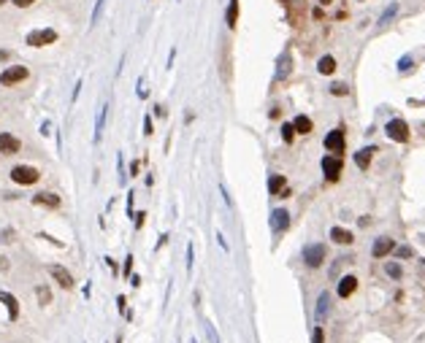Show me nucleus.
Segmentation results:
<instances>
[{
    "instance_id": "f257e3e1",
    "label": "nucleus",
    "mask_w": 425,
    "mask_h": 343,
    "mask_svg": "<svg viewBox=\"0 0 425 343\" xmlns=\"http://www.w3.org/2000/svg\"><path fill=\"white\" fill-rule=\"evenodd\" d=\"M11 179H14V184L30 186V184H35V181L41 179V173L35 168H30V165H17V168L11 170Z\"/></svg>"
},
{
    "instance_id": "f03ea898",
    "label": "nucleus",
    "mask_w": 425,
    "mask_h": 343,
    "mask_svg": "<svg viewBox=\"0 0 425 343\" xmlns=\"http://www.w3.org/2000/svg\"><path fill=\"white\" fill-rule=\"evenodd\" d=\"M385 132H387L390 141H398V143L409 141V125L403 119H390V122H387V127H385Z\"/></svg>"
},
{
    "instance_id": "7ed1b4c3",
    "label": "nucleus",
    "mask_w": 425,
    "mask_h": 343,
    "mask_svg": "<svg viewBox=\"0 0 425 343\" xmlns=\"http://www.w3.org/2000/svg\"><path fill=\"white\" fill-rule=\"evenodd\" d=\"M304 262L309 267H320L325 262V243H309L304 249Z\"/></svg>"
},
{
    "instance_id": "20e7f679",
    "label": "nucleus",
    "mask_w": 425,
    "mask_h": 343,
    "mask_svg": "<svg viewBox=\"0 0 425 343\" xmlns=\"http://www.w3.org/2000/svg\"><path fill=\"white\" fill-rule=\"evenodd\" d=\"M25 79H28V68L25 65H11V68H6V71L0 73V84H3V87L19 84V81H25Z\"/></svg>"
},
{
    "instance_id": "39448f33",
    "label": "nucleus",
    "mask_w": 425,
    "mask_h": 343,
    "mask_svg": "<svg viewBox=\"0 0 425 343\" xmlns=\"http://www.w3.org/2000/svg\"><path fill=\"white\" fill-rule=\"evenodd\" d=\"M322 173H325L328 181H336L341 176V157L333 154V157H322Z\"/></svg>"
},
{
    "instance_id": "423d86ee",
    "label": "nucleus",
    "mask_w": 425,
    "mask_h": 343,
    "mask_svg": "<svg viewBox=\"0 0 425 343\" xmlns=\"http://www.w3.org/2000/svg\"><path fill=\"white\" fill-rule=\"evenodd\" d=\"M57 41L55 30H35V33L28 35V46H49Z\"/></svg>"
},
{
    "instance_id": "0eeeda50",
    "label": "nucleus",
    "mask_w": 425,
    "mask_h": 343,
    "mask_svg": "<svg viewBox=\"0 0 425 343\" xmlns=\"http://www.w3.org/2000/svg\"><path fill=\"white\" fill-rule=\"evenodd\" d=\"M325 149L333 154H341L344 152V132L341 130H331L325 135Z\"/></svg>"
},
{
    "instance_id": "6e6552de",
    "label": "nucleus",
    "mask_w": 425,
    "mask_h": 343,
    "mask_svg": "<svg viewBox=\"0 0 425 343\" xmlns=\"http://www.w3.org/2000/svg\"><path fill=\"white\" fill-rule=\"evenodd\" d=\"M49 273H52V278H55L57 284H60L62 289H71L73 287V276L65 270L62 265H49Z\"/></svg>"
},
{
    "instance_id": "1a4fd4ad",
    "label": "nucleus",
    "mask_w": 425,
    "mask_h": 343,
    "mask_svg": "<svg viewBox=\"0 0 425 343\" xmlns=\"http://www.w3.org/2000/svg\"><path fill=\"white\" fill-rule=\"evenodd\" d=\"M393 249H395V240L393 238H376L374 246H371V254H374L376 260H382V257H387Z\"/></svg>"
},
{
    "instance_id": "9d476101",
    "label": "nucleus",
    "mask_w": 425,
    "mask_h": 343,
    "mask_svg": "<svg viewBox=\"0 0 425 343\" xmlns=\"http://www.w3.org/2000/svg\"><path fill=\"white\" fill-rule=\"evenodd\" d=\"M271 227L276 230V233H282V230L290 227V213L284 211V208H276V211L271 213Z\"/></svg>"
},
{
    "instance_id": "9b49d317",
    "label": "nucleus",
    "mask_w": 425,
    "mask_h": 343,
    "mask_svg": "<svg viewBox=\"0 0 425 343\" xmlns=\"http://www.w3.org/2000/svg\"><path fill=\"white\" fill-rule=\"evenodd\" d=\"M0 152L3 154H17L19 152V141L8 132H0Z\"/></svg>"
},
{
    "instance_id": "f8f14e48",
    "label": "nucleus",
    "mask_w": 425,
    "mask_h": 343,
    "mask_svg": "<svg viewBox=\"0 0 425 343\" xmlns=\"http://www.w3.org/2000/svg\"><path fill=\"white\" fill-rule=\"evenodd\" d=\"M355 289H358V278H355V276H344L341 281H338V297H349Z\"/></svg>"
},
{
    "instance_id": "ddd939ff",
    "label": "nucleus",
    "mask_w": 425,
    "mask_h": 343,
    "mask_svg": "<svg viewBox=\"0 0 425 343\" xmlns=\"http://www.w3.org/2000/svg\"><path fill=\"white\" fill-rule=\"evenodd\" d=\"M33 203H35V206H46V208H57V206H60V197L52 195V192H41V195L33 197Z\"/></svg>"
},
{
    "instance_id": "4468645a",
    "label": "nucleus",
    "mask_w": 425,
    "mask_h": 343,
    "mask_svg": "<svg viewBox=\"0 0 425 343\" xmlns=\"http://www.w3.org/2000/svg\"><path fill=\"white\" fill-rule=\"evenodd\" d=\"M0 303H6L8 316H11V319H17V316H19V303H17V297H14V294H8V292H0Z\"/></svg>"
},
{
    "instance_id": "2eb2a0df",
    "label": "nucleus",
    "mask_w": 425,
    "mask_h": 343,
    "mask_svg": "<svg viewBox=\"0 0 425 343\" xmlns=\"http://www.w3.org/2000/svg\"><path fill=\"white\" fill-rule=\"evenodd\" d=\"M331 240H336V243H341V246H347V243H352V233L349 230H344V227H333L331 230Z\"/></svg>"
},
{
    "instance_id": "dca6fc26",
    "label": "nucleus",
    "mask_w": 425,
    "mask_h": 343,
    "mask_svg": "<svg viewBox=\"0 0 425 343\" xmlns=\"http://www.w3.org/2000/svg\"><path fill=\"white\" fill-rule=\"evenodd\" d=\"M374 152H376L374 146H368V149H360V152L355 154V165H358L360 170H365V168H368V162H371V154H374Z\"/></svg>"
},
{
    "instance_id": "f3484780",
    "label": "nucleus",
    "mask_w": 425,
    "mask_h": 343,
    "mask_svg": "<svg viewBox=\"0 0 425 343\" xmlns=\"http://www.w3.org/2000/svg\"><path fill=\"white\" fill-rule=\"evenodd\" d=\"M236 22H239V0H230L228 11H225V25H228V27H236Z\"/></svg>"
},
{
    "instance_id": "a211bd4d",
    "label": "nucleus",
    "mask_w": 425,
    "mask_h": 343,
    "mask_svg": "<svg viewBox=\"0 0 425 343\" xmlns=\"http://www.w3.org/2000/svg\"><path fill=\"white\" fill-rule=\"evenodd\" d=\"M317 71H320L322 76H331V73L336 71V60H333L331 54H325V57H322L320 62H317Z\"/></svg>"
},
{
    "instance_id": "6ab92c4d",
    "label": "nucleus",
    "mask_w": 425,
    "mask_h": 343,
    "mask_svg": "<svg viewBox=\"0 0 425 343\" xmlns=\"http://www.w3.org/2000/svg\"><path fill=\"white\" fill-rule=\"evenodd\" d=\"M284 184H287V179L279 176V173H273L271 179H268V192H271V195H279V192L284 189Z\"/></svg>"
},
{
    "instance_id": "aec40b11",
    "label": "nucleus",
    "mask_w": 425,
    "mask_h": 343,
    "mask_svg": "<svg viewBox=\"0 0 425 343\" xmlns=\"http://www.w3.org/2000/svg\"><path fill=\"white\" fill-rule=\"evenodd\" d=\"M328 308H331V294L322 292L320 300H317V319H325V316H328Z\"/></svg>"
},
{
    "instance_id": "412c9836",
    "label": "nucleus",
    "mask_w": 425,
    "mask_h": 343,
    "mask_svg": "<svg viewBox=\"0 0 425 343\" xmlns=\"http://www.w3.org/2000/svg\"><path fill=\"white\" fill-rule=\"evenodd\" d=\"M293 127H295V132H301V135H309L311 132V119L309 116H295Z\"/></svg>"
},
{
    "instance_id": "4be33fe9",
    "label": "nucleus",
    "mask_w": 425,
    "mask_h": 343,
    "mask_svg": "<svg viewBox=\"0 0 425 343\" xmlns=\"http://www.w3.org/2000/svg\"><path fill=\"white\" fill-rule=\"evenodd\" d=\"M106 111H109V106H103V108L98 111V119H95V143L100 141V132H103V125H106Z\"/></svg>"
},
{
    "instance_id": "5701e85b",
    "label": "nucleus",
    "mask_w": 425,
    "mask_h": 343,
    "mask_svg": "<svg viewBox=\"0 0 425 343\" xmlns=\"http://www.w3.org/2000/svg\"><path fill=\"white\" fill-rule=\"evenodd\" d=\"M287 73H290V52H284V54L279 57V71H276V76L284 79Z\"/></svg>"
},
{
    "instance_id": "b1692460",
    "label": "nucleus",
    "mask_w": 425,
    "mask_h": 343,
    "mask_svg": "<svg viewBox=\"0 0 425 343\" xmlns=\"http://www.w3.org/2000/svg\"><path fill=\"white\" fill-rule=\"evenodd\" d=\"M395 14H398V3H390V6L385 8V14L379 17V22H376V25H387L393 17H395Z\"/></svg>"
},
{
    "instance_id": "393cba45",
    "label": "nucleus",
    "mask_w": 425,
    "mask_h": 343,
    "mask_svg": "<svg viewBox=\"0 0 425 343\" xmlns=\"http://www.w3.org/2000/svg\"><path fill=\"white\" fill-rule=\"evenodd\" d=\"M385 270H387V276H390V278H401V265H398V262H387V265H385Z\"/></svg>"
},
{
    "instance_id": "a878e982",
    "label": "nucleus",
    "mask_w": 425,
    "mask_h": 343,
    "mask_svg": "<svg viewBox=\"0 0 425 343\" xmlns=\"http://www.w3.org/2000/svg\"><path fill=\"white\" fill-rule=\"evenodd\" d=\"M38 303L41 305H49L52 303V292L46 287H38Z\"/></svg>"
},
{
    "instance_id": "bb28decb",
    "label": "nucleus",
    "mask_w": 425,
    "mask_h": 343,
    "mask_svg": "<svg viewBox=\"0 0 425 343\" xmlns=\"http://www.w3.org/2000/svg\"><path fill=\"white\" fill-rule=\"evenodd\" d=\"M349 89H347V84H331V95H336V98H344Z\"/></svg>"
},
{
    "instance_id": "cd10ccee",
    "label": "nucleus",
    "mask_w": 425,
    "mask_h": 343,
    "mask_svg": "<svg viewBox=\"0 0 425 343\" xmlns=\"http://www.w3.org/2000/svg\"><path fill=\"white\" fill-rule=\"evenodd\" d=\"M409 65H412V54H403L401 60H398V71L406 73V71H409Z\"/></svg>"
},
{
    "instance_id": "c85d7f7f",
    "label": "nucleus",
    "mask_w": 425,
    "mask_h": 343,
    "mask_svg": "<svg viewBox=\"0 0 425 343\" xmlns=\"http://www.w3.org/2000/svg\"><path fill=\"white\" fill-rule=\"evenodd\" d=\"M293 135H295V127L293 125H282V138H284V141H293Z\"/></svg>"
},
{
    "instance_id": "c756f323",
    "label": "nucleus",
    "mask_w": 425,
    "mask_h": 343,
    "mask_svg": "<svg viewBox=\"0 0 425 343\" xmlns=\"http://www.w3.org/2000/svg\"><path fill=\"white\" fill-rule=\"evenodd\" d=\"M103 6H106V0H98V3H95V11H92V25H98V19H100V11H103Z\"/></svg>"
},
{
    "instance_id": "7c9ffc66",
    "label": "nucleus",
    "mask_w": 425,
    "mask_h": 343,
    "mask_svg": "<svg viewBox=\"0 0 425 343\" xmlns=\"http://www.w3.org/2000/svg\"><path fill=\"white\" fill-rule=\"evenodd\" d=\"M311 341H314V343H322V341H325V335H322V327H314V335H311Z\"/></svg>"
},
{
    "instance_id": "2f4dec72",
    "label": "nucleus",
    "mask_w": 425,
    "mask_h": 343,
    "mask_svg": "<svg viewBox=\"0 0 425 343\" xmlns=\"http://www.w3.org/2000/svg\"><path fill=\"white\" fill-rule=\"evenodd\" d=\"M152 132H154V127H152V119H149V116H147V119H144V135H152Z\"/></svg>"
},
{
    "instance_id": "473e14b6",
    "label": "nucleus",
    "mask_w": 425,
    "mask_h": 343,
    "mask_svg": "<svg viewBox=\"0 0 425 343\" xmlns=\"http://www.w3.org/2000/svg\"><path fill=\"white\" fill-rule=\"evenodd\" d=\"M11 3H14L17 8H28V6H33L35 0H11Z\"/></svg>"
},
{
    "instance_id": "72a5a7b5",
    "label": "nucleus",
    "mask_w": 425,
    "mask_h": 343,
    "mask_svg": "<svg viewBox=\"0 0 425 343\" xmlns=\"http://www.w3.org/2000/svg\"><path fill=\"white\" fill-rule=\"evenodd\" d=\"M398 257H401V260H406V257H412V249H409V246H401V249H398Z\"/></svg>"
},
{
    "instance_id": "f704fd0d",
    "label": "nucleus",
    "mask_w": 425,
    "mask_h": 343,
    "mask_svg": "<svg viewBox=\"0 0 425 343\" xmlns=\"http://www.w3.org/2000/svg\"><path fill=\"white\" fill-rule=\"evenodd\" d=\"M206 332H209V338H212V343H219V338H217V332H214L212 324H206Z\"/></svg>"
},
{
    "instance_id": "c9c22d12",
    "label": "nucleus",
    "mask_w": 425,
    "mask_h": 343,
    "mask_svg": "<svg viewBox=\"0 0 425 343\" xmlns=\"http://www.w3.org/2000/svg\"><path fill=\"white\" fill-rule=\"evenodd\" d=\"M187 270H192V243L187 246Z\"/></svg>"
},
{
    "instance_id": "e433bc0d",
    "label": "nucleus",
    "mask_w": 425,
    "mask_h": 343,
    "mask_svg": "<svg viewBox=\"0 0 425 343\" xmlns=\"http://www.w3.org/2000/svg\"><path fill=\"white\" fill-rule=\"evenodd\" d=\"M0 238H3V243H11L14 233H11V230H3V235H0Z\"/></svg>"
},
{
    "instance_id": "4c0bfd02",
    "label": "nucleus",
    "mask_w": 425,
    "mask_h": 343,
    "mask_svg": "<svg viewBox=\"0 0 425 343\" xmlns=\"http://www.w3.org/2000/svg\"><path fill=\"white\" fill-rule=\"evenodd\" d=\"M130 267H133V257L127 254V260H125V276H130Z\"/></svg>"
},
{
    "instance_id": "58836bf2",
    "label": "nucleus",
    "mask_w": 425,
    "mask_h": 343,
    "mask_svg": "<svg viewBox=\"0 0 425 343\" xmlns=\"http://www.w3.org/2000/svg\"><path fill=\"white\" fill-rule=\"evenodd\" d=\"M217 240H219V246H222L225 251H228V243H225V238H222V233H217Z\"/></svg>"
},
{
    "instance_id": "ea45409f",
    "label": "nucleus",
    "mask_w": 425,
    "mask_h": 343,
    "mask_svg": "<svg viewBox=\"0 0 425 343\" xmlns=\"http://www.w3.org/2000/svg\"><path fill=\"white\" fill-rule=\"evenodd\" d=\"M0 270H8V260H6V257H0Z\"/></svg>"
},
{
    "instance_id": "a19ab883",
    "label": "nucleus",
    "mask_w": 425,
    "mask_h": 343,
    "mask_svg": "<svg viewBox=\"0 0 425 343\" xmlns=\"http://www.w3.org/2000/svg\"><path fill=\"white\" fill-rule=\"evenodd\" d=\"M320 3H322V6H328V3H331V0H320Z\"/></svg>"
},
{
    "instance_id": "79ce46f5",
    "label": "nucleus",
    "mask_w": 425,
    "mask_h": 343,
    "mask_svg": "<svg viewBox=\"0 0 425 343\" xmlns=\"http://www.w3.org/2000/svg\"><path fill=\"white\" fill-rule=\"evenodd\" d=\"M0 6H6V0H0Z\"/></svg>"
},
{
    "instance_id": "37998d69",
    "label": "nucleus",
    "mask_w": 425,
    "mask_h": 343,
    "mask_svg": "<svg viewBox=\"0 0 425 343\" xmlns=\"http://www.w3.org/2000/svg\"><path fill=\"white\" fill-rule=\"evenodd\" d=\"M192 343H195V341H192Z\"/></svg>"
}]
</instances>
